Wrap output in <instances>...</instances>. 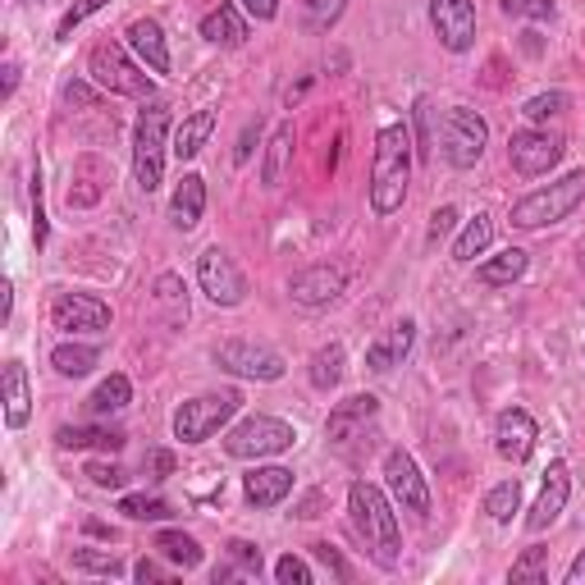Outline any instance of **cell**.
<instances>
[{
    "instance_id": "f907efd6",
    "label": "cell",
    "mask_w": 585,
    "mask_h": 585,
    "mask_svg": "<svg viewBox=\"0 0 585 585\" xmlns=\"http://www.w3.org/2000/svg\"><path fill=\"white\" fill-rule=\"evenodd\" d=\"M133 576H137V581H143V585H156V581H169V572H165V567H160L156 558H143V563H137V567H133Z\"/></svg>"
},
{
    "instance_id": "8fae6325",
    "label": "cell",
    "mask_w": 585,
    "mask_h": 585,
    "mask_svg": "<svg viewBox=\"0 0 585 585\" xmlns=\"http://www.w3.org/2000/svg\"><path fill=\"white\" fill-rule=\"evenodd\" d=\"M508 160L522 179H540L563 160V137L549 128H518L508 137Z\"/></svg>"
},
{
    "instance_id": "f546056e",
    "label": "cell",
    "mask_w": 585,
    "mask_h": 585,
    "mask_svg": "<svg viewBox=\"0 0 585 585\" xmlns=\"http://www.w3.org/2000/svg\"><path fill=\"white\" fill-rule=\"evenodd\" d=\"M494 243V216L480 211L476 220H467V229L458 233V243H453V261H476V257H485V248Z\"/></svg>"
},
{
    "instance_id": "5b68a950",
    "label": "cell",
    "mask_w": 585,
    "mask_h": 585,
    "mask_svg": "<svg viewBox=\"0 0 585 585\" xmlns=\"http://www.w3.org/2000/svg\"><path fill=\"white\" fill-rule=\"evenodd\" d=\"M293 439L297 430L280 417H248V421H238L229 435H224V453L238 458V462H261V458H274V453H289L293 449Z\"/></svg>"
},
{
    "instance_id": "7a4b0ae2",
    "label": "cell",
    "mask_w": 585,
    "mask_h": 585,
    "mask_svg": "<svg viewBox=\"0 0 585 585\" xmlns=\"http://www.w3.org/2000/svg\"><path fill=\"white\" fill-rule=\"evenodd\" d=\"M348 512H353V526L357 535L366 540V549L375 554L380 567H394L398 563V549H403V535H398V518L389 499L370 485V480H353L348 490Z\"/></svg>"
},
{
    "instance_id": "4dcf8cb0",
    "label": "cell",
    "mask_w": 585,
    "mask_h": 585,
    "mask_svg": "<svg viewBox=\"0 0 585 585\" xmlns=\"http://www.w3.org/2000/svg\"><path fill=\"white\" fill-rule=\"evenodd\" d=\"M133 403V385H128V375H111V380H101L96 394L87 398V411L92 417H111V411H124Z\"/></svg>"
},
{
    "instance_id": "d590c367",
    "label": "cell",
    "mask_w": 585,
    "mask_h": 585,
    "mask_svg": "<svg viewBox=\"0 0 585 585\" xmlns=\"http://www.w3.org/2000/svg\"><path fill=\"white\" fill-rule=\"evenodd\" d=\"M343 10H348V0H302V28L306 32H330Z\"/></svg>"
},
{
    "instance_id": "3957f363",
    "label": "cell",
    "mask_w": 585,
    "mask_h": 585,
    "mask_svg": "<svg viewBox=\"0 0 585 585\" xmlns=\"http://www.w3.org/2000/svg\"><path fill=\"white\" fill-rule=\"evenodd\" d=\"M585 201V169H572L558 184L535 188L522 201H512V224L518 229H544V224H563L576 206Z\"/></svg>"
},
{
    "instance_id": "60d3db41",
    "label": "cell",
    "mask_w": 585,
    "mask_h": 585,
    "mask_svg": "<svg viewBox=\"0 0 585 585\" xmlns=\"http://www.w3.org/2000/svg\"><path fill=\"white\" fill-rule=\"evenodd\" d=\"M563 106H567V92H540V96H531L526 106H522V115H526L531 124H544V119L563 115Z\"/></svg>"
},
{
    "instance_id": "7c38bea8",
    "label": "cell",
    "mask_w": 585,
    "mask_h": 585,
    "mask_svg": "<svg viewBox=\"0 0 585 585\" xmlns=\"http://www.w3.org/2000/svg\"><path fill=\"white\" fill-rule=\"evenodd\" d=\"M430 23L443 51L467 55L476 46V0H430Z\"/></svg>"
},
{
    "instance_id": "ffe728a7",
    "label": "cell",
    "mask_w": 585,
    "mask_h": 585,
    "mask_svg": "<svg viewBox=\"0 0 585 585\" xmlns=\"http://www.w3.org/2000/svg\"><path fill=\"white\" fill-rule=\"evenodd\" d=\"M293 485L297 480H293L289 467H252L243 476V494H248L252 508H280L293 494Z\"/></svg>"
},
{
    "instance_id": "f1b7e54d",
    "label": "cell",
    "mask_w": 585,
    "mask_h": 585,
    "mask_svg": "<svg viewBox=\"0 0 585 585\" xmlns=\"http://www.w3.org/2000/svg\"><path fill=\"white\" fill-rule=\"evenodd\" d=\"M211 133H216V111H197V115H188L175 128V147H169V152H175L179 160H192L206 147V137H211Z\"/></svg>"
},
{
    "instance_id": "9c48e42d",
    "label": "cell",
    "mask_w": 585,
    "mask_h": 585,
    "mask_svg": "<svg viewBox=\"0 0 585 585\" xmlns=\"http://www.w3.org/2000/svg\"><path fill=\"white\" fill-rule=\"evenodd\" d=\"M238 398L233 389H220V394H201V398H188L179 411H175V439L184 443H206L220 426L233 421V411H238Z\"/></svg>"
},
{
    "instance_id": "83f0119b",
    "label": "cell",
    "mask_w": 585,
    "mask_h": 585,
    "mask_svg": "<svg viewBox=\"0 0 585 585\" xmlns=\"http://www.w3.org/2000/svg\"><path fill=\"white\" fill-rule=\"evenodd\" d=\"M55 443L60 449H106V453H119L124 449V435L119 430H101V426H60L55 430Z\"/></svg>"
},
{
    "instance_id": "d6a6232c",
    "label": "cell",
    "mask_w": 585,
    "mask_h": 585,
    "mask_svg": "<svg viewBox=\"0 0 585 585\" xmlns=\"http://www.w3.org/2000/svg\"><path fill=\"white\" fill-rule=\"evenodd\" d=\"M96 348L92 343H60V348L51 353V366L64 375V380H79V375H87L92 366H96Z\"/></svg>"
},
{
    "instance_id": "bcb514c9",
    "label": "cell",
    "mask_w": 585,
    "mask_h": 585,
    "mask_svg": "<svg viewBox=\"0 0 585 585\" xmlns=\"http://www.w3.org/2000/svg\"><path fill=\"white\" fill-rule=\"evenodd\" d=\"M453 224H458V206H439V211L430 216V229H426V243L435 248L439 238H449L453 233Z\"/></svg>"
},
{
    "instance_id": "f5cc1de1",
    "label": "cell",
    "mask_w": 585,
    "mask_h": 585,
    "mask_svg": "<svg viewBox=\"0 0 585 585\" xmlns=\"http://www.w3.org/2000/svg\"><path fill=\"white\" fill-rule=\"evenodd\" d=\"M147 471L160 480V476H169V471H175V453H169V449H156L152 458H147Z\"/></svg>"
},
{
    "instance_id": "ee69618b",
    "label": "cell",
    "mask_w": 585,
    "mask_h": 585,
    "mask_svg": "<svg viewBox=\"0 0 585 585\" xmlns=\"http://www.w3.org/2000/svg\"><path fill=\"white\" fill-rule=\"evenodd\" d=\"M274 581H280V585H312L316 576H312V567H306L297 554H284L280 563H274Z\"/></svg>"
},
{
    "instance_id": "484cf974",
    "label": "cell",
    "mask_w": 585,
    "mask_h": 585,
    "mask_svg": "<svg viewBox=\"0 0 585 585\" xmlns=\"http://www.w3.org/2000/svg\"><path fill=\"white\" fill-rule=\"evenodd\" d=\"M526 265H531V257L522 248H508V252H499L490 261H480L476 265V280L485 284V289H503V284H518L522 274H526Z\"/></svg>"
},
{
    "instance_id": "5bb4252c",
    "label": "cell",
    "mask_w": 585,
    "mask_h": 585,
    "mask_svg": "<svg viewBox=\"0 0 585 585\" xmlns=\"http://www.w3.org/2000/svg\"><path fill=\"white\" fill-rule=\"evenodd\" d=\"M535 439H540V426H535V417H531L526 407H503L499 411V421H494V449H499L503 462H512V467L531 462Z\"/></svg>"
},
{
    "instance_id": "8992f818",
    "label": "cell",
    "mask_w": 585,
    "mask_h": 585,
    "mask_svg": "<svg viewBox=\"0 0 585 585\" xmlns=\"http://www.w3.org/2000/svg\"><path fill=\"white\" fill-rule=\"evenodd\" d=\"M87 74L101 92H111V96H133V101H152L156 83L137 69L119 42H101L92 55H87Z\"/></svg>"
},
{
    "instance_id": "db71d44e",
    "label": "cell",
    "mask_w": 585,
    "mask_h": 585,
    "mask_svg": "<svg viewBox=\"0 0 585 585\" xmlns=\"http://www.w3.org/2000/svg\"><path fill=\"white\" fill-rule=\"evenodd\" d=\"M243 6H248V14H252V19H261V23L280 14V0H243Z\"/></svg>"
},
{
    "instance_id": "277c9868",
    "label": "cell",
    "mask_w": 585,
    "mask_h": 585,
    "mask_svg": "<svg viewBox=\"0 0 585 585\" xmlns=\"http://www.w3.org/2000/svg\"><path fill=\"white\" fill-rule=\"evenodd\" d=\"M165 137H169V106L147 101L143 115L133 124V179L147 197L165 179Z\"/></svg>"
},
{
    "instance_id": "d4e9b609",
    "label": "cell",
    "mask_w": 585,
    "mask_h": 585,
    "mask_svg": "<svg viewBox=\"0 0 585 585\" xmlns=\"http://www.w3.org/2000/svg\"><path fill=\"white\" fill-rule=\"evenodd\" d=\"M293 143H297L293 124H289V119H284V124H274L270 143H265V160H261V184H265V188H280V184H284V169H289Z\"/></svg>"
},
{
    "instance_id": "d6986e66",
    "label": "cell",
    "mask_w": 585,
    "mask_h": 585,
    "mask_svg": "<svg viewBox=\"0 0 585 585\" xmlns=\"http://www.w3.org/2000/svg\"><path fill=\"white\" fill-rule=\"evenodd\" d=\"M411 343H417V321H398V325H389V330L366 348V366H370L375 375H389L394 366L407 362Z\"/></svg>"
},
{
    "instance_id": "b9f144b4",
    "label": "cell",
    "mask_w": 585,
    "mask_h": 585,
    "mask_svg": "<svg viewBox=\"0 0 585 585\" xmlns=\"http://www.w3.org/2000/svg\"><path fill=\"white\" fill-rule=\"evenodd\" d=\"M46 201H42V165H32V243H38V252L46 248Z\"/></svg>"
},
{
    "instance_id": "816d5d0a",
    "label": "cell",
    "mask_w": 585,
    "mask_h": 585,
    "mask_svg": "<svg viewBox=\"0 0 585 585\" xmlns=\"http://www.w3.org/2000/svg\"><path fill=\"white\" fill-rule=\"evenodd\" d=\"M257 133H261V124H248V128H243V137H238V152H233V160H238V165H248V160H252V143H257Z\"/></svg>"
},
{
    "instance_id": "f6af8a7d",
    "label": "cell",
    "mask_w": 585,
    "mask_h": 585,
    "mask_svg": "<svg viewBox=\"0 0 585 585\" xmlns=\"http://www.w3.org/2000/svg\"><path fill=\"white\" fill-rule=\"evenodd\" d=\"M229 558L238 563V572H243V576H261V549H257V544L233 540V544H229Z\"/></svg>"
},
{
    "instance_id": "52a82bcc",
    "label": "cell",
    "mask_w": 585,
    "mask_h": 585,
    "mask_svg": "<svg viewBox=\"0 0 585 585\" xmlns=\"http://www.w3.org/2000/svg\"><path fill=\"white\" fill-rule=\"evenodd\" d=\"M211 357L220 370L238 375V380H261V385L284 380V370H289V362L280 353L265 348V343H252V338H224V343H216Z\"/></svg>"
},
{
    "instance_id": "681fc988",
    "label": "cell",
    "mask_w": 585,
    "mask_h": 585,
    "mask_svg": "<svg viewBox=\"0 0 585 585\" xmlns=\"http://www.w3.org/2000/svg\"><path fill=\"white\" fill-rule=\"evenodd\" d=\"M312 554H316V558H321V563H325L338 581H348V563L338 558V549H334V544H312Z\"/></svg>"
},
{
    "instance_id": "ba28073f",
    "label": "cell",
    "mask_w": 585,
    "mask_h": 585,
    "mask_svg": "<svg viewBox=\"0 0 585 585\" xmlns=\"http://www.w3.org/2000/svg\"><path fill=\"white\" fill-rule=\"evenodd\" d=\"M439 143H443V160L453 169H471L490 147V124L480 119L471 106H453L439 124Z\"/></svg>"
},
{
    "instance_id": "74e56055",
    "label": "cell",
    "mask_w": 585,
    "mask_h": 585,
    "mask_svg": "<svg viewBox=\"0 0 585 585\" xmlns=\"http://www.w3.org/2000/svg\"><path fill=\"white\" fill-rule=\"evenodd\" d=\"M508 581H512V585H522V581L544 585V581H549V549H526V554H522L518 563H512Z\"/></svg>"
},
{
    "instance_id": "f35d334b",
    "label": "cell",
    "mask_w": 585,
    "mask_h": 585,
    "mask_svg": "<svg viewBox=\"0 0 585 585\" xmlns=\"http://www.w3.org/2000/svg\"><path fill=\"white\" fill-rule=\"evenodd\" d=\"M74 567L96 572V576H119L124 572V558L119 554H106V549H74Z\"/></svg>"
},
{
    "instance_id": "ac0fdd59",
    "label": "cell",
    "mask_w": 585,
    "mask_h": 585,
    "mask_svg": "<svg viewBox=\"0 0 585 585\" xmlns=\"http://www.w3.org/2000/svg\"><path fill=\"white\" fill-rule=\"evenodd\" d=\"M567 494H572V476H567V462H549L544 471V485H540V499L531 508V518H526V531H549L558 518H563V508H567Z\"/></svg>"
},
{
    "instance_id": "4316f807",
    "label": "cell",
    "mask_w": 585,
    "mask_h": 585,
    "mask_svg": "<svg viewBox=\"0 0 585 585\" xmlns=\"http://www.w3.org/2000/svg\"><path fill=\"white\" fill-rule=\"evenodd\" d=\"M152 297H156V312H160V321L169 330H184L188 325V289H184L179 274H160Z\"/></svg>"
},
{
    "instance_id": "2e32d148",
    "label": "cell",
    "mask_w": 585,
    "mask_h": 585,
    "mask_svg": "<svg viewBox=\"0 0 585 585\" xmlns=\"http://www.w3.org/2000/svg\"><path fill=\"white\" fill-rule=\"evenodd\" d=\"M380 417V398L375 394H353V398H343L334 411H330V421H325V439L334 443V449H348L353 439L366 435V426Z\"/></svg>"
},
{
    "instance_id": "cb8c5ba5",
    "label": "cell",
    "mask_w": 585,
    "mask_h": 585,
    "mask_svg": "<svg viewBox=\"0 0 585 585\" xmlns=\"http://www.w3.org/2000/svg\"><path fill=\"white\" fill-rule=\"evenodd\" d=\"M206 216V179L201 175H184L179 188H175V201H169V220H175V229H197Z\"/></svg>"
},
{
    "instance_id": "836d02e7",
    "label": "cell",
    "mask_w": 585,
    "mask_h": 585,
    "mask_svg": "<svg viewBox=\"0 0 585 585\" xmlns=\"http://www.w3.org/2000/svg\"><path fill=\"white\" fill-rule=\"evenodd\" d=\"M156 549H160L169 563H179L184 572L201 567V544H197L192 535H184V531H160V535H156Z\"/></svg>"
},
{
    "instance_id": "7bdbcfd3",
    "label": "cell",
    "mask_w": 585,
    "mask_h": 585,
    "mask_svg": "<svg viewBox=\"0 0 585 585\" xmlns=\"http://www.w3.org/2000/svg\"><path fill=\"white\" fill-rule=\"evenodd\" d=\"M508 19H554V0H499Z\"/></svg>"
},
{
    "instance_id": "4fadbf2b",
    "label": "cell",
    "mask_w": 585,
    "mask_h": 585,
    "mask_svg": "<svg viewBox=\"0 0 585 585\" xmlns=\"http://www.w3.org/2000/svg\"><path fill=\"white\" fill-rule=\"evenodd\" d=\"M385 485L407 512H421V518L430 512V485H426L417 458H411L407 449H389L385 453Z\"/></svg>"
},
{
    "instance_id": "e575fe53",
    "label": "cell",
    "mask_w": 585,
    "mask_h": 585,
    "mask_svg": "<svg viewBox=\"0 0 585 585\" xmlns=\"http://www.w3.org/2000/svg\"><path fill=\"white\" fill-rule=\"evenodd\" d=\"M485 512H490V522H499V526H508L512 518H518V512H522V485H518V480H503V485H494L485 494Z\"/></svg>"
},
{
    "instance_id": "6da1fadb",
    "label": "cell",
    "mask_w": 585,
    "mask_h": 585,
    "mask_svg": "<svg viewBox=\"0 0 585 585\" xmlns=\"http://www.w3.org/2000/svg\"><path fill=\"white\" fill-rule=\"evenodd\" d=\"M411 184V133L403 124H385L375 133V156H370V211L394 216L407 201Z\"/></svg>"
},
{
    "instance_id": "30bf717a",
    "label": "cell",
    "mask_w": 585,
    "mask_h": 585,
    "mask_svg": "<svg viewBox=\"0 0 585 585\" xmlns=\"http://www.w3.org/2000/svg\"><path fill=\"white\" fill-rule=\"evenodd\" d=\"M197 284L216 306H238L248 297V274L238 270V261L224 248H206L197 257Z\"/></svg>"
},
{
    "instance_id": "e0dca14e",
    "label": "cell",
    "mask_w": 585,
    "mask_h": 585,
    "mask_svg": "<svg viewBox=\"0 0 585 585\" xmlns=\"http://www.w3.org/2000/svg\"><path fill=\"white\" fill-rule=\"evenodd\" d=\"M343 289H348V274L338 265H306L289 280V297L297 306H330L343 297Z\"/></svg>"
},
{
    "instance_id": "7dc6e473",
    "label": "cell",
    "mask_w": 585,
    "mask_h": 585,
    "mask_svg": "<svg viewBox=\"0 0 585 585\" xmlns=\"http://www.w3.org/2000/svg\"><path fill=\"white\" fill-rule=\"evenodd\" d=\"M417 133H421V156H430V147H435V111H430V101L421 96L417 101Z\"/></svg>"
},
{
    "instance_id": "6f0895ef",
    "label": "cell",
    "mask_w": 585,
    "mask_h": 585,
    "mask_svg": "<svg viewBox=\"0 0 585 585\" xmlns=\"http://www.w3.org/2000/svg\"><path fill=\"white\" fill-rule=\"evenodd\" d=\"M567 585H585V549L572 558V567H567Z\"/></svg>"
},
{
    "instance_id": "9f6ffc18",
    "label": "cell",
    "mask_w": 585,
    "mask_h": 585,
    "mask_svg": "<svg viewBox=\"0 0 585 585\" xmlns=\"http://www.w3.org/2000/svg\"><path fill=\"white\" fill-rule=\"evenodd\" d=\"M64 101H69V106H92L96 96H92V87H83V83H69V87H64Z\"/></svg>"
},
{
    "instance_id": "11a10c76",
    "label": "cell",
    "mask_w": 585,
    "mask_h": 585,
    "mask_svg": "<svg viewBox=\"0 0 585 585\" xmlns=\"http://www.w3.org/2000/svg\"><path fill=\"white\" fill-rule=\"evenodd\" d=\"M19 74H23L19 60H6V83H0V96H6V101L19 92Z\"/></svg>"
},
{
    "instance_id": "ab89813d",
    "label": "cell",
    "mask_w": 585,
    "mask_h": 585,
    "mask_svg": "<svg viewBox=\"0 0 585 585\" xmlns=\"http://www.w3.org/2000/svg\"><path fill=\"white\" fill-rule=\"evenodd\" d=\"M111 6V0H79V6H69L64 10V19H60V28H55V42H69V38H74V28L79 23H87L96 10H106Z\"/></svg>"
},
{
    "instance_id": "8d00e7d4",
    "label": "cell",
    "mask_w": 585,
    "mask_h": 585,
    "mask_svg": "<svg viewBox=\"0 0 585 585\" xmlns=\"http://www.w3.org/2000/svg\"><path fill=\"white\" fill-rule=\"evenodd\" d=\"M119 512L128 522H160V518H169V503L160 494H124Z\"/></svg>"
},
{
    "instance_id": "9a60e30c",
    "label": "cell",
    "mask_w": 585,
    "mask_h": 585,
    "mask_svg": "<svg viewBox=\"0 0 585 585\" xmlns=\"http://www.w3.org/2000/svg\"><path fill=\"white\" fill-rule=\"evenodd\" d=\"M51 325L64 334H96L111 330V306L92 293H60L51 302Z\"/></svg>"
},
{
    "instance_id": "7402d4cb",
    "label": "cell",
    "mask_w": 585,
    "mask_h": 585,
    "mask_svg": "<svg viewBox=\"0 0 585 585\" xmlns=\"http://www.w3.org/2000/svg\"><path fill=\"white\" fill-rule=\"evenodd\" d=\"M0 389H6V426L23 430L32 417V389H28V366L23 362H6L0 370Z\"/></svg>"
},
{
    "instance_id": "1f68e13d",
    "label": "cell",
    "mask_w": 585,
    "mask_h": 585,
    "mask_svg": "<svg viewBox=\"0 0 585 585\" xmlns=\"http://www.w3.org/2000/svg\"><path fill=\"white\" fill-rule=\"evenodd\" d=\"M343 362H348V353H343V343H325V348L312 357V366H306V375H312V389L330 394V389L343 380Z\"/></svg>"
},
{
    "instance_id": "44dd1931",
    "label": "cell",
    "mask_w": 585,
    "mask_h": 585,
    "mask_svg": "<svg viewBox=\"0 0 585 585\" xmlns=\"http://www.w3.org/2000/svg\"><path fill=\"white\" fill-rule=\"evenodd\" d=\"M124 38H128L133 55L143 60L152 74H169V42H165V28L156 19H133Z\"/></svg>"
},
{
    "instance_id": "c3c4849f",
    "label": "cell",
    "mask_w": 585,
    "mask_h": 585,
    "mask_svg": "<svg viewBox=\"0 0 585 585\" xmlns=\"http://www.w3.org/2000/svg\"><path fill=\"white\" fill-rule=\"evenodd\" d=\"M87 476H92V485H101V490H119L124 485V471L115 462H87Z\"/></svg>"
},
{
    "instance_id": "603a6c76",
    "label": "cell",
    "mask_w": 585,
    "mask_h": 585,
    "mask_svg": "<svg viewBox=\"0 0 585 585\" xmlns=\"http://www.w3.org/2000/svg\"><path fill=\"white\" fill-rule=\"evenodd\" d=\"M201 38L211 46H243L248 42V19L238 14V6L220 0V6L201 19Z\"/></svg>"
}]
</instances>
